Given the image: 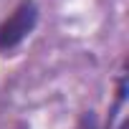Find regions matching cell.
<instances>
[{
    "mask_svg": "<svg viewBox=\"0 0 129 129\" xmlns=\"http://www.w3.org/2000/svg\"><path fill=\"white\" fill-rule=\"evenodd\" d=\"M36 20H38V8L30 3V0L23 3V5H18V8L13 10V15L0 25V51L15 48V46L33 30Z\"/></svg>",
    "mask_w": 129,
    "mask_h": 129,
    "instance_id": "6da1fadb",
    "label": "cell"
}]
</instances>
